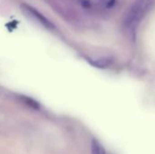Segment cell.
<instances>
[{"label":"cell","mask_w":155,"mask_h":154,"mask_svg":"<svg viewBox=\"0 0 155 154\" xmlns=\"http://www.w3.org/2000/svg\"><path fill=\"white\" fill-rule=\"evenodd\" d=\"M154 3L155 0H135L124 14V27L134 33L141 21L152 10Z\"/></svg>","instance_id":"6da1fadb"},{"label":"cell","mask_w":155,"mask_h":154,"mask_svg":"<svg viewBox=\"0 0 155 154\" xmlns=\"http://www.w3.org/2000/svg\"><path fill=\"white\" fill-rule=\"evenodd\" d=\"M21 8H23V10L25 11V14H27L28 15H30L31 17H34L35 20H37L40 24H42L43 25H45V27L48 28H52L54 25L53 24L48 21L42 14H40L37 10H35V8H33L32 6L26 5V4H23V5L21 6Z\"/></svg>","instance_id":"7a4b0ae2"},{"label":"cell","mask_w":155,"mask_h":154,"mask_svg":"<svg viewBox=\"0 0 155 154\" xmlns=\"http://www.w3.org/2000/svg\"><path fill=\"white\" fill-rule=\"evenodd\" d=\"M91 64L97 68H107L112 64V61L108 58H99L94 61H92Z\"/></svg>","instance_id":"3957f363"},{"label":"cell","mask_w":155,"mask_h":154,"mask_svg":"<svg viewBox=\"0 0 155 154\" xmlns=\"http://www.w3.org/2000/svg\"><path fill=\"white\" fill-rule=\"evenodd\" d=\"M91 152H92V154H106L103 145L95 139H93L92 141Z\"/></svg>","instance_id":"277c9868"}]
</instances>
